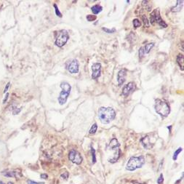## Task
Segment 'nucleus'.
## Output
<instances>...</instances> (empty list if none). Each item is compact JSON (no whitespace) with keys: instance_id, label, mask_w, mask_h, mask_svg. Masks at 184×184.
Segmentation results:
<instances>
[{"instance_id":"obj_12","label":"nucleus","mask_w":184,"mask_h":184,"mask_svg":"<svg viewBox=\"0 0 184 184\" xmlns=\"http://www.w3.org/2000/svg\"><path fill=\"white\" fill-rule=\"evenodd\" d=\"M141 143L143 146V147L146 149H151L153 147V143H152L150 140V138L148 136H146L141 139Z\"/></svg>"},{"instance_id":"obj_3","label":"nucleus","mask_w":184,"mask_h":184,"mask_svg":"<svg viewBox=\"0 0 184 184\" xmlns=\"http://www.w3.org/2000/svg\"><path fill=\"white\" fill-rule=\"evenodd\" d=\"M154 108L156 113L163 117H167L170 112V108L167 103L160 99H156L155 100Z\"/></svg>"},{"instance_id":"obj_11","label":"nucleus","mask_w":184,"mask_h":184,"mask_svg":"<svg viewBox=\"0 0 184 184\" xmlns=\"http://www.w3.org/2000/svg\"><path fill=\"white\" fill-rule=\"evenodd\" d=\"M69 94H70V92L62 90L61 92L60 93L59 97H58V102L60 105H63V104L66 103V102L68 99V97L69 96Z\"/></svg>"},{"instance_id":"obj_26","label":"nucleus","mask_w":184,"mask_h":184,"mask_svg":"<svg viewBox=\"0 0 184 184\" xmlns=\"http://www.w3.org/2000/svg\"><path fill=\"white\" fill-rule=\"evenodd\" d=\"M103 30L104 31H106V33H108V34H112V33H114V32L116 31V29L114 28L112 29H109V28H103Z\"/></svg>"},{"instance_id":"obj_30","label":"nucleus","mask_w":184,"mask_h":184,"mask_svg":"<svg viewBox=\"0 0 184 184\" xmlns=\"http://www.w3.org/2000/svg\"><path fill=\"white\" fill-rule=\"evenodd\" d=\"M27 183L28 184H44V183L42 182V183H39V182H35L31 180H27Z\"/></svg>"},{"instance_id":"obj_7","label":"nucleus","mask_w":184,"mask_h":184,"mask_svg":"<svg viewBox=\"0 0 184 184\" xmlns=\"http://www.w3.org/2000/svg\"><path fill=\"white\" fill-rule=\"evenodd\" d=\"M92 78L93 79H98L100 76V72H101V65L100 63H94L92 66Z\"/></svg>"},{"instance_id":"obj_27","label":"nucleus","mask_w":184,"mask_h":184,"mask_svg":"<svg viewBox=\"0 0 184 184\" xmlns=\"http://www.w3.org/2000/svg\"><path fill=\"white\" fill-rule=\"evenodd\" d=\"M142 18H143V20L144 26H146V27H148V26H149V24H148V19H147V18L146 17L145 15H143V16H142Z\"/></svg>"},{"instance_id":"obj_37","label":"nucleus","mask_w":184,"mask_h":184,"mask_svg":"<svg viewBox=\"0 0 184 184\" xmlns=\"http://www.w3.org/2000/svg\"><path fill=\"white\" fill-rule=\"evenodd\" d=\"M134 184H146V183H134Z\"/></svg>"},{"instance_id":"obj_33","label":"nucleus","mask_w":184,"mask_h":184,"mask_svg":"<svg viewBox=\"0 0 184 184\" xmlns=\"http://www.w3.org/2000/svg\"><path fill=\"white\" fill-rule=\"evenodd\" d=\"M10 82H8V83L7 84V85H6V87H5V88H4V93H6V92L8 91V89H9V87H10Z\"/></svg>"},{"instance_id":"obj_36","label":"nucleus","mask_w":184,"mask_h":184,"mask_svg":"<svg viewBox=\"0 0 184 184\" xmlns=\"http://www.w3.org/2000/svg\"><path fill=\"white\" fill-rule=\"evenodd\" d=\"M0 184H5L4 182H2V181H1V180H0Z\"/></svg>"},{"instance_id":"obj_18","label":"nucleus","mask_w":184,"mask_h":184,"mask_svg":"<svg viewBox=\"0 0 184 184\" xmlns=\"http://www.w3.org/2000/svg\"><path fill=\"white\" fill-rule=\"evenodd\" d=\"M154 46V43H149L148 44H146L145 47H143V50H144V53H148L150 52V50H151V48Z\"/></svg>"},{"instance_id":"obj_22","label":"nucleus","mask_w":184,"mask_h":184,"mask_svg":"<svg viewBox=\"0 0 184 184\" xmlns=\"http://www.w3.org/2000/svg\"><path fill=\"white\" fill-rule=\"evenodd\" d=\"M87 20H88V21H90V22H91V21H94V20H96V18H97V17H96L95 15H88L87 16Z\"/></svg>"},{"instance_id":"obj_32","label":"nucleus","mask_w":184,"mask_h":184,"mask_svg":"<svg viewBox=\"0 0 184 184\" xmlns=\"http://www.w3.org/2000/svg\"><path fill=\"white\" fill-rule=\"evenodd\" d=\"M61 178H63V179H65V180H67V178H68V172H64L63 174H62L61 175Z\"/></svg>"},{"instance_id":"obj_20","label":"nucleus","mask_w":184,"mask_h":184,"mask_svg":"<svg viewBox=\"0 0 184 184\" xmlns=\"http://www.w3.org/2000/svg\"><path fill=\"white\" fill-rule=\"evenodd\" d=\"M182 150H183V149H182V148H178V150L175 152V153H174V155H173V157H172L173 160H175H175L177 159L178 154H179L180 153V152L182 151Z\"/></svg>"},{"instance_id":"obj_31","label":"nucleus","mask_w":184,"mask_h":184,"mask_svg":"<svg viewBox=\"0 0 184 184\" xmlns=\"http://www.w3.org/2000/svg\"><path fill=\"white\" fill-rule=\"evenodd\" d=\"M21 109H22V108H14V110H13V111H12V114H14V115H16V114H19L20 113V111H21Z\"/></svg>"},{"instance_id":"obj_35","label":"nucleus","mask_w":184,"mask_h":184,"mask_svg":"<svg viewBox=\"0 0 184 184\" xmlns=\"http://www.w3.org/2000/svg\"><path fill=\"white\" fill-rule=\"evenodd\" d=\"M8 97H9V94L7 93V94H6V96H5L4 98V100H3V103H5L7 102V99H8Z\"/></svg>"},{"instance_id":"obj_4","label":"nucleus","mask_w":184,"mask_h":184,"mask_svg":"<svg viewBox=\"0 0 184 184\" xmlns=\"http://www.w3.org/2000/svg\"><path fill=\"white\" fill-rule=\"evenodd\" d=\"M55 44L59 47H62L66 44L69 39L68 33L66 30H60L55 32Z\"/></svg>"},{"instance_id":"obj_8","label":"nucleus","mask_w":184,"mask_h":184,"mask_svg":"<svg viewBox=\"0 0 184 184\" xmlns=\"http://www.w3.org/2000/svg\"><path fill=\"white\" fill-rule=\"evenodd\" d=\"M135 84L134 82H130L127 84H126L122 90V95L125 97L129 95L131 92H132L135 90Z\"/></svg>"},{"instance_id":"obj_28","label":"nucleus","mask_w":184,"mask_h":184,"mask_svg":"<svg viewBox=\"0 0 184 184\" xmlns=\"http://www.w3.org/2000/svg\"><path fill=\"white\" fill-rule=\"evenodd\" d=\"M164 182V177H163V175L161 174L159 176V178L157 179V183L158 184H162Z\"/></svg>"},{"instance_id":"obj_29","label":"nucleus","mask_w":184,"mask_h":184,"mask_svg":"<svg viewBox=\"0 0 184 184\" xmlns=\"http://www.w3.org/2000/svg\"><path fill=\"white\" fill-rule=\"evenodd\" d=\"M144 55H145V53H144L143 47H140V50H139V57L140 58H143Z\"/></svg>"},{"instance_id":"obj_9","label":"nucleus","mask_w":184,"mask_h":184,"mask_svg":"<svg viewBox=\"0 0 184 184\" xmlns=\"http://www.w3.org/2000/svg\"><path fill=\"white\" fill-rule=\"evenodd\" d=\"M68 70L71 74H76L79 72V63L76 60H72L68 66Z\"/></svg>"},{"instance_id":"obj_19","label":"nucleus","mask_w":184,"mask_h":184,"mask_svg":"<svg viewBox=\"0 0 184 184\" xmlns=\"http://www.w3.org/2000/svg\"><path fill=\"white\" fill-rule=\"evenodd\" d=\"M18 172H7L6 173H4V175L6 176V177H17Z\"/></svg>"},{"instance_id":"obj_13","label":"nucleus","mask_w":184,"mask_h":184,"mask_svg":"<svg viewBox=\"0 0 184 184\" xmlns=\"http://www.w3.org/2000/svg\"><path fill=\"white\" fill-rule=\"evenodd\" d=\"M119 146H120V144H119V141L117 140V139L113 138L110 141L109 148L111 150H115L116 151H121L119 149Z\"/></svg>"},{"instance_id":"obj_2","label":"nucleus","mask_w":184,"mask_h":184,"mask_svg":"<svg viewBox=\"0 0 184 184\" xmlns=\"http://www.w3.org/2000/svg\"><path fill=\"white\" fill-rule=\"evenodd\" d=\"M145 164V158L143 156H132L128 161L126 169L129 171H134L143 167Z\"/></svg>"},{"instance_id":"obj_14","label":"nucleus","mask_w":184,"mask_h":184,"mask_svg":"<svg viewBox=\"0 0 184 184\" xmlns=\"http://www.w3.org/2000/svg\"><path fill=\"white\" fill-rule=\"evenodd\" d=\"M183 6V0H181V1L178 0V1H177V4H176V5L171 9V11L172 12H179V11L181 10Z\"/></svg>"},{"instance_id":"obj_10","label":"nucleus","mask_w":184,"mask_h":184,"mask_svg":"<svg viewBox=\"0 0 184 184\" xmlns=\"http://www.w3.org/2000/svg\"><path fill=\"white\" fill-rule=\"evenodd\" d=\"M126 75H127V71L125 69H122L118 72L117 81H118V84L119 86H122L124 84L125 79H126Z\"/></svg>"},{"instance_id":"obj_16","label":"nucleus","mask_w":184,"mask_h":184,"mask_svg":"<svg viewBox=\"0 0 184 184\" xmlns=\"http://www.w3.org/2000/svg\"><path fill=\"white\" fill-rule=\"evenodd\" d=\"M91 10L94 14H98L99 12H100L103 10V7L99 4H96V5H94L93 7H92Z\"/></svg>"},{"instance_id":"obj_6","label":"nucleus","mask_w":184,"mask_h":184,"mask_svg":"<svg viewBox=\"0 0 184 184\" xmlns=\"http://www.w3.org/2000/svg\"><path fill=\"white\" fill-rule=\"evenodd\" d=\"M68 159L70 161L76 164H80L82 162V157L76 150H71L68 154Z\"/></svg>"},{"instance_id":"obj_38","label":"nucleus","mask_w":184,"mask_h":184,"mask_svg":"<svg viewBox=\"0 0 184 184\" xmlns=\"http://www.w3.org/2000/svg\"><path fill=\"white\" fill-rule=\"evenodd\" d=\"M7 184H13V183H12V182H8Z\"/></svg>"},{"instance_id":"obj_15","label":"nucleus","mask_w":184,"mask_h":184,"mask_svg":"<svg viewBox=\"0 0 184 184\" xmlns=\"http://www.w3.org/2000/svg\"><path fill=\"white\" fill-rule=\"evenodd\" d=\"M177 63L180 67L181 70L183 71V65H184V57L182 54H179L177 57Z\"/></svg>"},{"instance_id":"obj_1","label":"nucleus","mask_w":184,"mask_h":184,"mask_svg":"<svg viewBox=\"0 0 184 184\" xmlns=\"http://www.w3.org/2000/svg\"><path fill=\"white\" fill-rule=\"evenodd\" d=\"M116 116L115 111L111 107H101L98 110V117L103 124H108Z\"/></svg>"},{"instance_id":"obj_25","label":"nucleus","mask_w":184,"mask_h":184,"mask_svg":"<svg viewBox=\"0 0 184 184\" xmlns=\"http://www.w3.org/2000/svg\"><path fill=\"white\" fill-rule=\"evenodd\" d=\"M54 7H55V14H56V15L58 16V17H60V18H61V17H62V14L60 13V10H59V9H58V6L55 4H54Z\"/></svg>"},{"instance_id":"obj_34","label":"nucleus","mask_w":184,"mask_h":184,"mask_svg":"<svg viewBox=\"0 0 184 184\" xmlns=\"http://www.w3.org/2000/svg\"><path fill=\"white\" fill-rule=\"evenodd\" d=\"M40 177H41V178H42V179H47V178H48V175H47V174L43 173V174H41Z\"/></svg>"},{"instance_id":"obj_24","label":"nucleus","mask_w":184,"mask_h":184,"mask_svg":"<svg viewBox=\"0 0 184 184\" xmlns=\"http://www.w3.org/2000/svg\"><path fill=\"white\" fill-rule=\"evenodd\" d=\"M91 152H92V163L95 164L96 162V156H95V149L91 147Z\"/></svg>"},{"instance_id":"obj_21","label":"nucleus","mask_w":184,"mask_h":184,"mask_svg":"<svg viewBox=\"0 0 184 184\" xmlns=\"http://www.w3.org/2000/svg\"><path fill=\"white\" fill-rule=\"evenodd\" d=\"M97 129H98L97 124H94L91 127L90 130V134H95V132H96V130H97Z\"/></svg>"},{"instance_id":"obj_5","label":"nucleus","mask_w":184,"mask_h":184,"mask_svg":"<svg viewBox=\"0 0 184 184\" xmlns=\"http://www.w3.org/2000/svg\"><path fill=\"white\" fill-rule=\"evenodd\" d=\"M150 20H151L150 22L152 25H154V22H156V23H157V24H159V25L161 26L162 27H164V28L167 27V24L162 19L161 16H160V14H159V11L158 9H156L152 12V13L151 14Z\"/></svg>"},{"instance_id":"obj_23","label":"nucleus","mask_w":184,"mask_h":184,"mask_svg":"<svg viewBox=\"0 0 184 184\" xmlns=\"http://www.w3.org/2000/svg\"><path fill=\"white\" fill-rule=\"evenodd\" d=\"M140 25H141V23H140V22L138 19L133 20V26H134L135 28H138V27L140 26Z\"/></svg>"},{"instance_id":"obj_17","label":"nucleus","mask_w":184,"mask_h":184,"mask_svg":"<svg viewBox=\"0 0 184 184\" xmlns=\"http://www.w3.org/2000/svg\"><path fill=\"white\" fill-rule=\"evenodd\" d=\"M60 86V87L62 88L63 90L71 92V85H70L68 82H62Z\"/></svg>"}]
</instances>
